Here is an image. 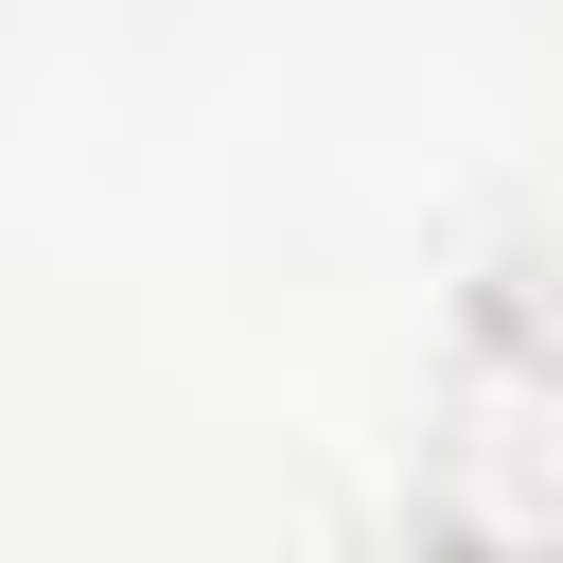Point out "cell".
I'll list each match as a JSON object with an SVG mask.
<instances>
[{
  "label": "cell",
  "mask_w": 563,
  "mask_h": 563,
  "mask_svg": "<svg viewBox=\"0 0 563 563\" xmlns=\"http://www.w3.org/2000/svg\"><path fill=\"white\" fill-rule=\"evenodd\" d=\"M405 563H563V264L510 246L422 387Z\"/></svg>",
  "instance_id": "obj_1"
}]
</instances>
